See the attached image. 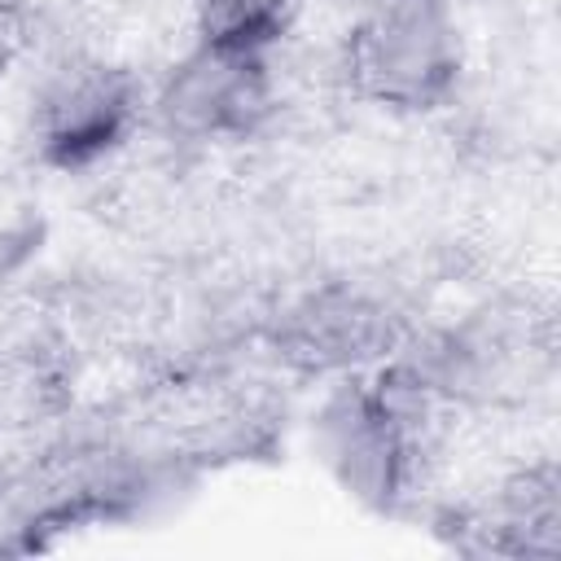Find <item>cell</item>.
<instances>
[{
    "mask_svg": "<svg viewBox=\"0 0 561 561\" xmlns=\"http://www.w3.org/2000/svg\"><path fill=\"white\" fill-rule=\"evenodd\" d=\"M272 346L307 377H351L399 355L403 320L386 298L351 280H329L280 311Z\"/></svg>",
    "mask_w": 561,
    "mask_h": 561,
    "instance_id": "5",
    "label": "cell"
},
{
    "mask_svg": "<svg viewBox=\"0 0 561 561\" xmlns=\"http://www.w3.org/2000/svg\"><path fill=\"white\" fill-rule=\"evenodd\" d=\"M465 75V44L447 0H364L337 44L342 88L386 114L443 110Z\"/></svg>",
    "mask_w": 561,
    "mask_h": 561,
    "instance_id": "2",
    "label": "cell"
},
{
    "mask_svg": "<svg viewBox=\"0 0 561 561\" xmlns=\"http://www.w3.org/2000/svg\"><path fill=\"white\" fill-rule=\"evenodd\" d=\"M149 96L136 70L105 57H66L31 101V149L48 171H92L145 123Z\"/></svg>",
    "mask_w": 561,
    "mask_h": 561,
    "instance_id": "3",
    "label": "cell"
},
{
    "mask_svg": "<svg viewBox=\"0 0 561 561\" xmlns=\"http://www.w3.org/2000/svg\"><path fill=\"white\" fill-rule=\"evenodd\" d=\"M298 13L302 0H193V31L197 44L272 57V48L294 31Z\"/></svg>",
    "mask_w": 561,
    "mask_h": 561,
    "instance_id": "7",
    "label": "cell"
},
{
    "mask_svg": "<svg viewBox=\"0 0 561 561\" xmlns=\"http://www.w3.org/2000/svg\"><path fill=\"white\" fill-rule=\"evenodd\" d=\"M35 31H39V18L31 0H0V79L35 48Z\"/></svg>",
    "mask_w": 561,
    "mask_h": 561,
    "instance_id": "8",
    "label": "cell"
},
{
    "mask_svg": "<svg viewBox=\"0 0 561 561\" xmlns=\"http://www.w3.org/2000/svg\"><path fill=\"white\" fill-rule=\"evenodd\" d=\"M557 473L552 465H530L517 469L513 478L500 482L491 495L486 513L478 517L486 548L508 552V557H552L557 552Z\"/></svg>",
    "mask_w": 561,
    "mask_h": 561,
    "instance_id": "6",
    "label": "cell"
},
{
    "mask_svg": "<svg viewBox=\"0 0 561 561\" xmlns=\"http://www.w3.org/2000/svg\"><path fill=\"white\" fill-rule=\"evenodd\" d=\"M149 114L184 145L254 140L276 114L272 57L193 44L153 88Z\"/></svg>",
    "mask_w": 561,
    "mask_h": 561,
    "instance_id": "4",
    "label": "cell"
},
{
    "mask_svg": "<svg viewBox=\"0 0 561 561\" xmlns=\"http://www.w3.org/2000/svg\"><path fill=\"white\" fill-rule=\"evenodd\" d=\"M434 399L412 355L342 377L316 416V447L346 495L381 513L412 495Z\"/></svg>",
    "mask_w": 561,
    "mask_h": 561,
    "instance_id": "1",
    "label": "cell"
}]
</instances>
